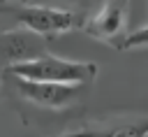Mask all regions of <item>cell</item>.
Returning a JSON list of instances; mask_svg holds the SVG:
<instances>
[{"instance_id":"6da1fadb","label":"cell","mask_w":148,"mask_h":137,"mask_svg":"<svg viewBox=\"0 0 148 137\" xmlns=\"http://www.w3.org/2000/svg\"><path fill=\"white\" fill-rule=\"evenodd\" d=\"M9 74L30 79V81H53V84H88L90 79L97 77V65L95 63H83V60H67L58 56H39L32 60H23L16 65L7 67Z\"/></svg>"},{"instance_id":"7a4b0ae2","label":"cell","mask_w":148,"mask_h":137,"mask_svg":"<svg viewBox=\"0 0 148 137\" xmlns=\"http://www.w3.org/2000/svg\"><path fill=\"white\" fill-rule=\"evenodd\" d=\"M0 12L12 14L25 30L42 37H56L74 28H83V16L72 9H58L46 5H2Z\"/></svg>"},{"instance_id":"3957f363","label":"cell","mask_w":148,"mask_h":137,"mask_svg":"<svg viewBox=\"0 0 148 137\" xmlns=\"http://www.w3.org/2000/svg\"><path fill=\"white\" fill-rule=\"evenodd\" d=\"M83 84H53V81H30L16 77V91L32 104L46 109H62L74 102Z\"/></svg>"},{"instance_id":"277c9868","label":"cell","mask_w":148,"mask_h":137,"mask_svg":"<svg viewBox=\"0 0 148 137\" xmlns=\"http://www.w3.org/2000/svg\"><path fill=\"white\" fill-rule=\"evenodd\" d=\"M125 12H127V5L120 2V0H106L102 5V9L83 26V30L99 39V42H106L116 49H120V37H125Z\"/></svg>"},{"instance_id":"5b68a950","label":"cell","mask_w":148,"mask_h":137,"mask_svg":"<svg viewBox=\"0 0 148 137\" xmlns=\"http://www.w3.org/2000/svg\"><path fill=\"white\" fill-rule=\"evenodd\" d=\"M42 35L37 33H18V30H9L0 35V58L7 65H16L23 60H32L44 56V44L39 39Z\"/></svg>"},{"instance_id":"8992f818","label":"cell","mask_w":148,"mask_h":137,"mask_svg":"<svg viewBox=\"0 0 148 137\" xmlns=\"http://www.w3.org/2000/svg\"><path fill=\"white\" fill-rule=\"evenodd\" d=\"M62 137H148V116L120 118V121H95Z\"/></svg>"},{"instance_id":"52a82bcc","label":"cell","mask_w":148,"mask_h":137,"mask_svg":"<svg viewBox=\"0 0 148 137\" xmlns=\"http://www.w3.org/2000/svg\"><path fill=\"white\" fill-rule=\"evenodd\" d=\"M136 46H148V26L127 33L120 42V49H136Z\"/></svg>"},{"instance_id":"ba28073f","label":"cell","mask_w":148,"mask_h":137,"mask_svg":"<svg viewBox=\"0 0 148 137\" xmlns=\"http://www.w3.org/2000/svg\"><path fill=\"white\" fill-rule=\"evenodd\" d=\"M81 2H86V0H81Z\"/></svg>"}]
</instances>
